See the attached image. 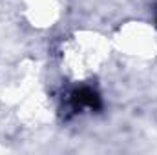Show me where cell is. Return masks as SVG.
<instances>
[{
  "label": "cell",
  "instance_id": "cell-1",
  "mask_svg": "<svg viewBox=\"0 0 157 155\" xmlns=\"http://www.w3.org/2000/svg\"><path fill=\"white\" fill-rule=\"evenodd\" d=\"M73 100H75V104L80 106V108H84V106L86 108H99V97L90 88H82V89L75 91Z\"/></svg>",
  "mask_w": 157,
  "mask_h": 155
}]
</instances>
